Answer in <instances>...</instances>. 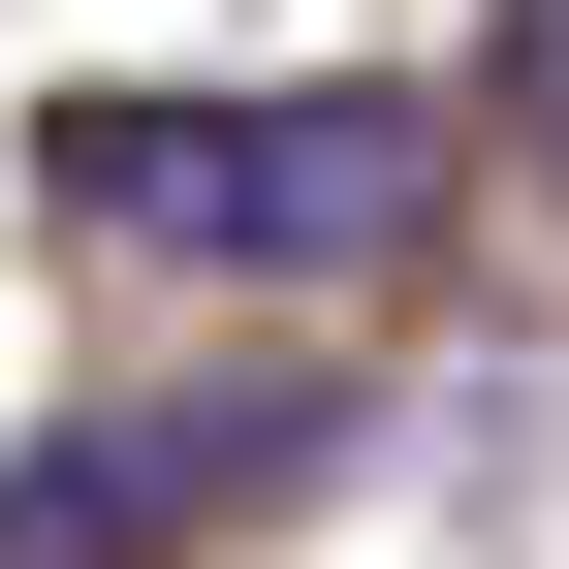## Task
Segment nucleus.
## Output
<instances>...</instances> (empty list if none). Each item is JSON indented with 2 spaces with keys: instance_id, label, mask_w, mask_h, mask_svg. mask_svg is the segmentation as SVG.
<instances>
[{
  "instance_id": "f257e3e1",
  "label": "nucleus",
  "mask_w": 569,
  "mask_h": 569,
  "mask_svg": "<svg viewBox=\"0 0 569 569\" xmlns=\"http://www.w3.org/2000/svg\"><path fill=\"white\" fill-rule=\"evenodd\" d=\"M443 96H63L32 127V222L190 253V284H411L443 253Z\"/></svg>"
},
{
  "instance_id": "f03ea898",
  "label": "nucleus",
  "mask_w": 569,
  "mask_h": 569,
  "mask_svg": "<svg viewBox=\"0 0 569 569\" xmlns=\"http://www.w3.org/2000/svg\"><path fill=\"white\" fill-rule=\"evenodd\" d=\"M317 475V380H159V411H32L0 443V569H190Z\"/></svg>"
},
{
  "instance_id": "7ed1b4c3",
  "label": "nucleus",
  "mask_w": 569,
  "mask_h": 569,
  "mask_svg": "<svg viewBox=\"0 0 569 569\" xmlns=\"http://www.w3.org/2000/svg\"><path fill=\"white\" fill-rule=\"evenodd\" d=\"M507 127H538V190H569V0H507Z\"/></svg>"
}]
</instances>
